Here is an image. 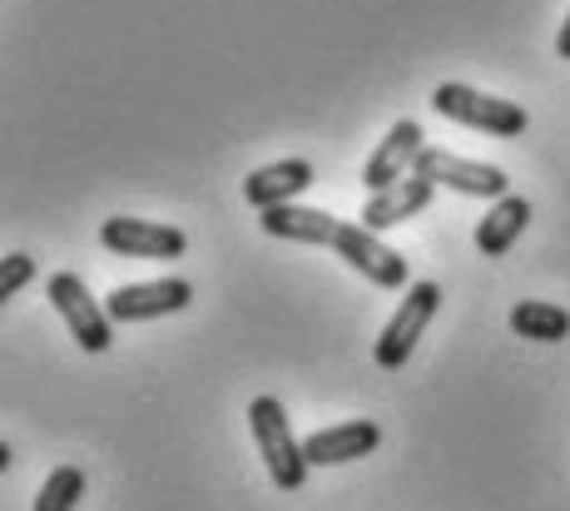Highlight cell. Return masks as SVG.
<instances>
[{
    "instance_id": "cell-5",
    "label": "cell",
    "mask_w": 570,
    "mask_h": 511,
    "mask_svg": "<svg viewBox=\"0 0 570 511\" xmlns=\"http://www.w3.org/2000/svg\"><path fill=\"white\" fill-rule=\"evenodd\" d=\"M412 174L416 179H426V184H436V189L466 194V199H507V189H511L507 169L481 165V159H462V155H452V149H442V145H426Z\"/></svg>"
},
{
    "instance_id": "cell-7",
    "label": "cell",
    "mask_w": 570,
    "mask_h": 511,
    "mask_svg": "<svg viewBox=\"0 0 570 511\" xmlns=\"http://www.w3.org/2000/svg\"><path fill=\"white\" fill-rule=\"evenodd\" d=\"M100 244L119 258H179L184 248H189V238H184V228H174V224L125 219V214H115V219L100 224Z\"/></svg>"
},
{
    "instance_id": "cell-16",
    "label": "cell",
    "mask_w": 570,
    "mask_h": 511,
    "mask_svg": "<svg viewBox=\"0 0 570 511\" xmlns=\"http://www.w3.org/2000/svg\"><path fill=\"white\" fill-rule=\"evenodd\" d=\"M30 278H36V258L30 254H6V264H0V298H16Z\"/></svg>"
},
{
    "instance_id": "cell-14",
    "label": "cell",
    "mask_w": 570,
    "mask_h": 511,
    "mask_svg": "<svg viewBox=\"0 0 570 511\" xmlns=\"http://www.w3.org/2000/svg\"><path fill=\"white\" fill-rule=\"evenodd\" d=\"M511 333L517 338H531V343H561L570 333V313L556 308L546 298H525L511 308Z\"/></svg>"
},
{
    "instance_id": "cell-15",
    "label": "cell",
    "mask_w": 570,
    "mask_h": 511,
    "mask_svg": "<svg viewBox=\"0 0 570 511\" xmlns=\"http://www.w3.org/2000/svg\"><path fill=\"white\" fill-rule=\"evenodd\" d=\"M80 497H85V472L65 462L46 476V487H40V497H36V511H75Z\"/></svg>"
},
{
    "instance_id": "cell-3",
    "label": "cell",
    "mask_w": 570,
    "mask_h": 511,
    "mask_svg": "<svg viewBox=\"0 0 570 511\" xmlns=\"http://www.w3.org/2000/svg\"><path fill=\"white\" fill-rule=\"evenodd\" d=\"M432 110L442 119H456V125H466V129H481V135H497V139H517V135H525V125H531L517 100H497V95H481L456 80L436 85Z\"/></svg>"
},
{
    "instance_id": "cell-2",
    "label": "cell",
    "mask_w": 570,
    "mask_h": 511,
    "mask_svg": "<svg viewBox=\"0 0 570 511\" xmlns=\"http://www.w3.org/2000/svg\"><path fill=\"white\" fill-rule=\"evenodd\" d=\"M248 428H254L258 456H263V466H268L273 487H278V492H303L313 462L303 456V442L293 438L283 402L278 397H254L248 402Z\"/></svg>"
},
{
    "instance_id": "cell-13",
    "label": "cell",
    "mask_w": 570,
    "mask_h": 511,
    "mask_svg": "<svg viewBox=\"0 0 570 511\" xmlns=\"http://www.w3.org/2000/svg\"><path fill=\"white\" fill-rule=\"evenodd\" d=\"M525 224H531V204H525L521 194H507V199H497L487 219L476 224V254L481 258L511 254V244L525 234Z\"/></svg>"
},
{
    "instance_id": "cell-9",
    "label": "cell",
    "mask_w": 570,
    "mask_h": 511,
    "mask_svg": "<svg viewBox=\"0 0 570 511\" xmlns=\"http://www.w3.org/2000/svg\"><path fill=\"white\" fill-rule=\"evenodd\" d=\"M422 125L416 119H397V125L387 129V139H382L377 149H372V159L363 165V189L367 194H382L392 189L397 179H407L416 169V159H422Z\"/></svg>"
},
{
    "instance_id": "cell-8",
    "label": "cell",
    "mask_w": 570,
    "mask_h": 511,
    "mask_svg": "<svg viewBox=\"0 0 570 511\" xmlns=\"http://www.w3.org/2000/svg\"><path fill=\"white\" fill-rule=\"evenodd\" d=\"M194 303V284L189 278H155V284H129V288H115L105 298L109 318L115 323H149V318H164V313H184Z\"/></svg>"
},
{
    "instance_id": "cell-10",
    "label": "cell",
    "mask_w": 570,
    "mask_h": 511,
    "mask_svg": "<svg viewBox=\"0 0 570 511\" xmlns=\"http://www.w3.org/2000/svg\"><path fill=\"white\" fill-rule=\"evenodd\" d=\"M377 442H382L377 422L357 417V422H337V428L313 432V438L303 442V456H308L313 466H343V462H357V456L377 452Z\"/></svg>"
},
{
    "instance_id": "cell-17",
    "label": "cell",
    "mask_w": 570,
    "mask_h": 511,
    "mask_svg": "<svg viewBox=\"0 0 570 511\" xmlns=\"http://www.w3.org/2000/svg\"><path fill=\"white\" fill-rule=\"evenodd\" d=\"M556 56L570 60V16H566V26H561V36H556Z\"/></svg>"
},
{
    "instance_id": "cell-6",
    "label": "cell",
    "mask_w": 570,
    "mask_h": 511,
    "mask_svg": "<svg viewBox=\"0 0 570 511\" xmlns=\"http://www.w3.org/2000/svg\"><path fill=\"white\" fill-rule=\"evenodd\" d=\"M436 308H442V288H436L432 278H422V284H412L407 293H402V308L392 313V323L382 328L377 347H372V357H377L382 373H397V367L407 363L416 338L426 333V323L436 318Z\"/></svg>"
},
{
    "instance_id": "cell-11",
    "label": "cell",
    "mask_w": 570,
    "mask_h": 511,
    "mask_svg": "<svg viewBox=\"0 0 570 511\" xmlns=\"http://www.w3.org/2000/svg\"><path fill=\"white\" fill-rule=\"evenodd\" d=\"M313 184V165L308 159H278V165H263L244 179V199L254 204L258 214L268 209H283V204H293L303 189Z\"/></svg>"
},
{
    "instance_id": "cell-12",
    "label": "cell",
    "mask_w": 570,
    "mask_h": 511,
    "mask_svg": "<svg viewBox=\"0 0 570 511\" xmlns=\"http://www.w3.org/2000/svg\"><path fill=\"white\" fill-rule=\"evenodd\" d=\"M432 194H436V184H426V179H416V174H407V179H397L392 189L372 194V199L363 204V228L382 234V228L407 224V219H416V214L426 209V204H432Z\"/></svg>"
},
{
    "instance_id": "cell-4",
    "label": "cell",
    "mask_w": 570,
    "mask_h": 511,
    "mask_svg": "<svg viewBox=\"0 0 570 511\" xmlns=\"http://www.w3.org/2000/svg\"><path fill=\"white\" fill-rule=\"evenodd\" d=\"M46 293H50L55 313L65 318V328H70V338L80 343L85 353H105V347L115 343V318H109L105 303L85 288L80 274H55Z\"/></svg>"
},
{
    "instance_id": "cell-1",
    "label": "cell",
    "mask_w": 570,
    "mask_h": 511,
    "mask_svg": "<svg viewBox=\"0 0 570 511\" xmlns=\"http://www.w3.org/2000/svg\"><path fill=\"white\" fill-rule=\"evenodd\" d=\"M263 234L268 238H283V244H317V248H333L347 268L367 278L377 288H407V258L397 248H387L372 228L363 224H347V219H333L323 209H298V204H283V209H268L263 214Z\"/></svg>"
}]
</instances>
